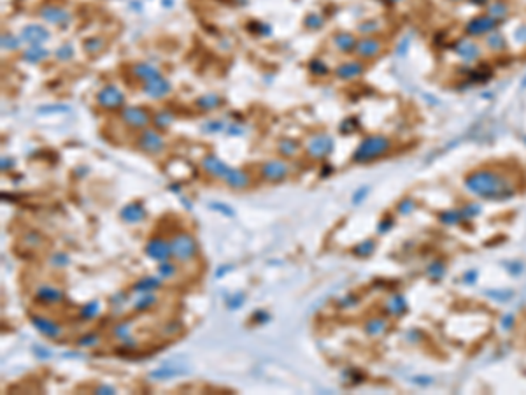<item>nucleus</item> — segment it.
Listing matches in <instances>:
<instances>
[{
    "mask_svg": "<svg viewBox=\"0 0 526 395\" xmlns=\"http://www.w3.org/2000/svg\"><path fill=\"white\" fill-rule=\"evenodd\" d=\"M467 184L472 192L486 197L503 195V193L511 192L509 181L495 171H475L474 174L468 176Z\"/></svg>",
    "mask_w": 526,
    "mask_h": 395,
    "instance_id": "nucleus-1",
    "label": "nucleus"
},
{
    "mask_svg": "<svg viewBox=\"0 0 526 395\" xmlns=\"http://www.w3.org/2000/svg\"><path fill=\"white\" fill-rule=\"evenodd\" d=\"M389 148H391V141L388 137H384V135H370V137L363 139L360 142L353 160L358 163H367L370 160H376L384 153H388Z\"/></svg>",
    "mask_w": 526,
    "mask_h": 395,
    "instance_id": "nucleus-2",
    "label": "nucleus"
},
{
    "mask_svg": "<svg viewBox=\"0 0 526 395\" xmlns=\"http://www.w3.org/2000/svg\"><path fill=\"white\" fill-rule=\"evenodd\" d=\"M172 257L178 262H188L193 260L199 253V244H196L195 237L188 232H179L172 237L170 241Z\"/></svg>",
    "mask_w": 526,
    "mask_h": 395,
    "instance_id": "nucleus-3",
    "label": "nucleus"
},
{
    "mask_svg": "<svg viewBox=\"0 0 526 395\" xmlns=\"http://www.w3.org/2000/svg\"><path fill=\"white\" fill-rule=\"evenodd\" d=\"M137 146L144 153L158 155L165 150V141L155 129H144L137 137Z\"/></svg>",
    "mask_w": 526,
    "mask_h": 395,
    "instance_id": "nucleus-4",
    "label": "nucleus"
},
{
    "mask_svg": "<svg viewBox=\"0 0 526 395\" xmlns=\"http://www.w3.org/2000/svg\"><path fill=\"white\" fill-rule=\"evenodd\" d=\"M123 102H125V93L114 85H105L97 93V104L104 109H118L123 106Z\"/></svg>",
    "mask_w": 526,
    "mask_h": 395,
    "instance_id": "nucleus-5",
    "label": "nucleus"
},
{
    "mask_svg": "<svg viewBox=\"0 0 526 395\" xmlns=\"http://www.w3.org/2000/svg\"><path fill=\"white\" fill-rule=\"evenodd\" d=\"M334 150V139L326 134H316L312 135L307 142V155L311 158L321 160L324 156H328Z\"/></svg>",
    "mask_w": 526,
    "mask_h": 395,
    "instance_id": "nucleus-6",
    "label": "nucleus"
},
{
    "mask_svg": "<svg viewBox=\"0 0 526 395\" xmlns=\"http://www.w3.org/2000/svg\"><path fill=\"white\" fill-rule=\"evenodd\" d=\"M121 120L125 121L128 127H132V129L144 130V129H147V125H149L153 118L149 116V113H147L144 108L132 106V108H125L121 111Z\"/></svg>",
    "mask_w": 526,
    "mask_h": 395,
    "instance_id": "nucleus-7",
    "label": "nucleus"
},
{
    "mask_svg": "<svg viewBox=\"0 0 526 395\" xmlns=\"http://www.w3.org/2000/svg\"><path fill=\"white\" fill-rule=\"evenodd\" d=\"M144 252H146L147 257L153 258L156 262H165L172 258L170 242H167L165 239H162V237H151V239L147 241Z\"/></svg>",
    "mask_w": 526,
    "mask_h": 395,
    "instance_id": "nucleus-8",
    "label": "nucleus"
},
{
    "mask_svg": "<svg viewBox=\"0 0 526 395\" xmlns=\"http://www.w3.org/2000/svg\"><path fill=\"white\" fill-rule=\"evenodd\" d=\"M261 172V178L267 181H272V183H277V181H282L290 172V165L282 160H269L260 167Z\"/></svg>",
    "mask_w": 526,
    "mask_h": 395,
    "instance_id": "nucleus-9",
    "label": "nucleus"
},
{
    "mask_svg": "<svg viewBox=\"0 0 526 395\" xmlns=\"http://www.w3.org/2000/svg\"><path fill=\"white\" fill-rule=\"evenodd\" d=\"M21 40L28 46H42L46 40H49V34L48 28H44L42 25H27V27L21 30Z\"/></svg>",
    "mask_w": 526,
    "mask_h": 395,
    "instance_id": "nucleus-10",
    "label": "nucleus"
},
{
    "mask_svg": "<svg viewBox=\"0 0 526 395\" xmlns=\"http://www.w3.org/2000/svg\"><path fill=\"white\" fill-rule=\"evenodd\" d=\"M30 322L37 330L40 332V334L49 337V339H58V337L63 334V327H61L60 323H56L55 320L46 318V316L34 315V316H30Z\"/></svg>",
    "mask_w": 526,
    "mask_h": 395,
    "instance_id": "nucleus-11",
    "label": "nucleus"
},
{
    "mask_svg": "<svg viewBox=\"0 0 526 395\" xmlns=\"http://www.w3.org/2000/svg\"><path fill=\"white\" fill-rule=\"evenodd\" d=\"M202 169H204L205 172H207L209 176H212V178L225 179L232 167H228L227 163H225L221 158H217L216 155L209 153V155H205L204 158H202Z\"/></svg>",
    "mask_w": 526,
    "mask_h": 395,
    "instance_id": "nucleus-12",
    "label": "nucleus"
},
{
    "mask_svg": "<svg viewBox=\"0 0 526 395\" xmlns=\"http://www.w3.org/2000/svg\"><path fill=\"white\" fill-rule=\"evenodd\" d=\"M170 90H172V85L168 83L165 77H162V76L155 77V79L146 81V83L142 85V92L146 93L147 97H151V98H163V97H167L168 93H170Z\"/></svg>",
    "mask_w": 526,
    "mask_h": 395,
    "instance_id": "nucleus-13",
    "label": "nucleus"
},
{
    "mask_svg": "<svg viewBox=\"0 0 526 395\" xmlns=\"http://www.w3.org/2000/svg\"><path fill=\"white\" fill-rule=\"evenodd\" d=\"M40 18L49 25H60V27H67L71 23V14L65 9L56 6H46L44 9H40Z\"/></svg>",
    "mask_w": 526,
    "mask_h": 395,
    "instance_id": "nucleus-14",
    "label": "nucleus"
},
{
    "mask_svg": "<svg viewBox=\"0 0 526 395\" xmlns=\"http://www.w3.org/2000/svg\"><path fill=\"white\" fill-rule=\"evenodd\" d=\"M496 23L498 22H495L490 14H483V16L474 18L470 23L467 25V32L472 35H484V34L488 35V34H491V32H495Z\"/></svg>",
    "mask_w": 526,
    "mask_h": 395,
    "instance_id": "nucleus-15",
    "label": "nucleus"
},
{
    "mask_svg": "<svg viewBox=\"0 0 526 395\" xmlns=\"http://www.w3.org/2000/svg\"><path fill=\"white\" fill-rule=\"evenodd\" d=\"M381 49H383L381 40L372 39V37H363V39H360L355 46L356 55L361 56V58H374V56L379 55Z\"/></svg>",
    "mask_w": 526,
    "mask_h": 395,
    "instance_id": "nucleus-16",
    "label": "nucleus"
},
{
    "mask_svg": "<svg viewBox=\"0 0 526 395\" xmlns=\"http://www.w3.org/2000/svg\"><path fill=\"white\" fill-rule=\"evenodd\" d=\"M63 297H65V295H63V292H61L60 288L49 286V285L39 286V288H37V292H35V299L39 300L40 304H48V306L61 302Z\"/></svg>",
    "mask_w": 526,
    "mask_h": 395,
    "instance_id": "nucleus-17",
    "label": "nucleus"
},
{
    "mask_svg": "<svg viewBox=\"0 0 526 395\" xmlns=\"http://www.w3.org/2000/svg\"><path fill=\"white\" fill-rule=\"evenodd\" d=\"M188 372H190V369L184 367V365L165 364V365H162V367L156 369V371H151L149 378L155 381H160V380H170V378H176V376H184V374H188Z\"/></svg>",
    "mask_w": 526,
    "mask_h": 395,
    "instance_id": "nucleus-18",
    "label": "nucleus"
},
{
    "mask_svg": "<svg viewBox=\"0 0 526 395\" xmlns=\"http://www.w3.org/2000/svg\"><path fill=\"white\" fill-rule=\"evenodd\" d=\"M146 207L141 202H130L120 211V218L125 223H139L146 218Z\"/></svg>",
    "mask_w": 526,
    "mask_h": 395,
    "instance_id": "nucleus-19",
    "label": "nucleus"
},
{
    "mask_svg": "<svg viewBox=\"0 0 526 395\" xmlns=\"http://www.w3.org/2000/svg\"><path fill=\"white\" fill-rule=\"evenodd\" d=\"M363 64L361 61H356V60H353V61H344V64H340L339 67L335 69V76L339 77V79H355V77H358L361 72H363Z\"/></svg>",
    "mask_w": 526,
    "mask_h": 395,
    "instance_id": "nucleus-20",
    "label": "nucleus"
},
{
    "mask_svg": "<svg viewBox=\"0 0 526 395\" xmlns=\"http://www.w3.org/2000/svg\"><path fill=\"white\" fill-rule=\"evenodd\" d=\"M132 74H134L137 79H141L142 83H146V81L155 79V77L162 76L158 69L153 67L151 64H147V61H137V64L132 67Z\"/></svg>",
    "mask_w": 526,
    "mask_h": 395,
    "instance_id": "nucleus-21",
    "label": "nucleus"
},
{
    "mask_svg": "<svg viewBox=\"0 0 526 395\" xmlns=\"http://www.w3.org/2000/svg\"><path fill=\"white\" fill-rule=\"evenodd\" d=\"M227 184L230 188H235V190H240V188H246L249 183H251V178L246 171L242 169H230V172L227 174Z\"/></svg>",
    "mask_w": 526,
    "mask_h": 395,
    "instance_id": "nucleus-22",
    "label": "nucleus"
},
{
    "mask_svg": "<svg viewBox=\"0 0 526 395\" xmlns=\"http://www.w3.org/2000/svg\"><path fill=\"white\" fill-rule=\"evenodd\" d=\"M156 302H158V297H156L153 292H137V297L132 302V307L137 313H144L151 309Z\"/></svg>",
    "mask_w": 526,
    "mask_h": 395,
    "instance_id": "nucleus-23",
    "label": "nucleus"
},
{
    "mask_svg": "<svg viewBox=\"0 0 526 395\" xmlns=\"http://www.w3.org/2000/svg\"><path fill=\"white\" fill-rule=\"evenodd\" d=\"M456 51H458V55L462 56L463 60L472 61V60L479 58L480 48L474 43V40L463 39V40H459V43H458V48H456Z\"/></svg>",
    "mask_w": 526,
    "mask_h": 395,
    "instance_id": "nucleus-24",
    "label": "nucleus"
},
{
    "mask_svg": "<svg viewBox=\"0 0 526 395\" xmlns=\"http://www.w3.org/2000/svg\"><path fill=\"white\" fill-rule=\"evenodd\" d=\"M332 43H334V46L339 49V51L347 53V51H351V49H355L358 40L355 39V35L353 34H349V32H339V34L334 35Z\"/></svg>",
    "mask_w": 526,
    "mask_h": 395,
    "instance_id": "nucleus-25",
    "label": "nucleus"
},
{
    "mask_svg": "<svg viewBox=\"0 0 526 395\" xmlns=\"http://www.w3.org/2000/svg\"><path fill=\"white\" fill-rule=\"evenodd\" d=\"M162 278H155V276H146V278H141L137 283H135L134 286H132V290L137 294V292H155V290H158L160 286H162Z\"/></svg>",
    "mask_w": 526,
    "mask_h": 395,
    "instance_id": "nucleus-26",
    "label": "nucleus"
},
{
    "mask_svg": "<svg viewBox=\"0 0 526 395\" xmlns=\"http://www.w3.org/2000/svg\"><path fill=\"white\" fill-rule=\"evenodd\" d=\"M49 56V51L44 49L42 46H30L27 51L23 53V60L28 64H40Z\"/></svg>",
    "mask_w": 526,
    "mask_h": 395,
    "instance_id": "nucleus-27",
    "label": "nucleus"
},
{
    "mask_svg": "<svg viewBox=\"0 0 526 395\" xmlns=\"http://www.w3.org/2000/svg\"><path fill=\"white\" fill-rule=\"evenodd\" d=\"M195 104H196V108H199V109L209 111V109L220 108V106L223 104V98H221L220 95H216V93H207V95H202V97L196 98Z\"/></svg>",
    "mask_w": 526,
    "mask_h": 395,
    "instance_id": "nucleus-28",
    "label": "nucleus"
},
{
    "mask_svg": "<svg viewBox=\"0 0 526 395\" xmlns=\"http://www.w3.org/2000/svg\"><path fill=\"white\" fill-rule=\"evenodd\" d=\"M172 121H174V114H172L170 111H167V109L158 111V113H156L155 116H153V120H151V123L155 125L156 130L168 129V127L172 125Z\"/></svg>",
    "mask_w": 526,
    "mask_h": 395,
    "instance_id": "nucleus-29",
    "label": "nucleus"
},
{
    "mask_svg": "<svg viewBox=\"0 0 526 395\" xmlns=\"http://www.w3.org/2000/svg\"><path fill=\"white\" fill-rule=\"evenodd\" d=\"M83 48L88 55H97V53H100L105 48V40L102 37H88L83 43Z\"/></svg>",
    "mask_w": 526,
    "mask_h": 395,
    "instance_id": "nucleus-30",
    "label": "nucleus"
},
{
    "mask_svg": "<svg viewBox=\"0 0 526 395\" xmlns=\"http://www.w3.org/2000/svg\"><path fill=\"white\" fill-rule=\"evenodd\" d=\"M298 150H300V144L297 141H293V139H282L277 146V151L282 156H295L298 153Z\"/></svg>",
    "mask_w": 526,
    "mask_h": 395,
    "instance_id": "nucleus-31",
    "label": "nucleus"
},
{
    "mask_svg": "<svg viewBox=\"0 0 526 395\" xmlns=\"http://www.w3.org/2000/svg\"><path fill=\"white\" fill-rule=\"evenodd\" d=\"M98 313H100V302H98V300H92V302H88L86 306L81 307L79 316L83 320H93Z\"/></svg>",
    "mask_w": 526,
    "mask_h": 395,
    "instance_id": "nucleus-32",
    "label": "nucleus"
},
{
    "mask_svg": "<svg viewBox=\"0 0 526 395\" xmlns=\"http://www.w3.org/2000/svg\"><path fill=\"white\" fill-rule=\"evenodd\" d=\"M178 274V265L176 263H172V262H160V265H158V276L162 279H170V278H174V276Z\"/></svg>",
    "mask_w": 526,
    "mask_h": 395,
    "instance_id": "nucleus-33",
    "label": "nucleus"
},
{
    "mask_svg": "<svg viewBox=\"0 0 526 395\" xmlns=\"http://www.w3.org/2000/svg\"><path fill=\"white\" fill-rule=\"evenodd\" d=\"M49 263H51V267H55V269H63V267H67L69 263H71V257L63 252H56L49 257Z\"/></svg>",
    "mask_w": 526,
    "mask_h": 395,
    "instance_id": "nucleus-34",
    "label": "nucleus"
},
{
    "mask_svg": "<svg viewBox=\"0 0 526 395\" xmlns=\"http://www.w3.org/2000/svg\"><path fill=\"white\" fill-rule=\"evenodd\" d=\"M21 37H16L12 34H4L2 35V49H7V51H16L19 46H21Z\"/></svg>",
    "mask_w": 526,
    "mask_h": 395,
    "instance_id": "nucleus-35",
    "label": "nucleus"
},
{
    "mask_svg": "<svg viewBox=\"0 0 526 395\" xmlns=\"http://www.w3.org/2000/svg\"><path fill=\"white\" fill-rule=\"evenodd\" d=\"M130 330H132V323L130 322H120V323H116L113 327V336L116 337V339L123 341L125 337L132 336Z\"/></svg>",
    "mask_w": 526,
    "mask_h": 395,
    "instance_id": "nucleus-36",
    "label": "nucleus"
},
{
    "mask_svg": "<svg viewBox=\"0 0 526 395\" xmlns=\"http://www.w3.org/2000/svg\"><path fill=\"white\" fill-rule=\"evenodd\" d=\"M488 14H490L491 18L495 19V22L507 18V6H505V4H502V2H495V4H493V6L490 7Z\"/></svg>",
    "mask_w": 526,
    "mask_h": 395,
    "instance_id": "nucleus-37",
    "label": "nucleus"
},
{
    "mask_svg": "<svg viewBox=\"0 0 526 395\" xmlns=\"http://www.w3.org/2000/svg\"><path fill=\"white\" fill-rule=\"evenodd\" d=\"M486 46L490 48V49H493V51H498V49L505 48V40H503V37L498 35L496 32H491V34H488Z\"/></svg>",
    "mask_w": 526,
    "mask_h": 395,
    "instance_id": "nucleus-38",
    "label": "nucleus"
},
{
    "mask_svg": "<svg viewBox=\"0 0 526 395\" xmlns=\"http://www.w3.org/2000/svg\"><path fill=\"white\" fill-rule=\"evenodd\" d=\"M244 302H246V294H242V292H237V294H233L232 297H228L227 307H228L230 311H237V309H240V307L244 306Z\"/></svg>",
    "mask_w": 526,
    "mask_h": 395,
    "instance_id": "nucleus-39",
    "label": "nucleus"
},
{
    "mask_svg": "<svg viewBox=\"0 0 526 395\" xmlns=\"http://www.w3.org/2000/svg\"><path fill=\"white\" fill-rule=\"evenodd\" d=\"M98 341H100V337H98L97 332H88V334L81 336L79 339H77V344L83 348H93L98 344Z\"/></svg>",
    "mask_w": 526,
    "mask_h": 395,
    "instance_id": "nucleus-40",
    "label": "nucleus"
},
{
    "mask_svg": "<svg viewBox=\"0 0 526 395\" xmlns=\"http://www.w3.org/2000/svg\"><path fill=\"white\" fill-rule=\"evenodd\" d=\"M56 60H60V61H69V60H72V56H74V46L71 43H65L63 46H60L58 49H56Z\"/></svg>",
    "mask_w": 526,
    "mask_h": 395,
    "instance_id": "nucleus-41",
    "label": "nucleus"
},
{
    "mask_svg": "<svg viewBox=\"0 0 526 395\" xmlns=\"http://www.w3.org/2000/svg\"><path fill=\"white\" fill-rule=\"evenodd\" d=\"M309 71H311L312 74H316V76H326L330 69L326 67V64H324L323 60L314 58V60H311V61H309Z\"/></svg>",
    "mask_w": 526,
    "mask_h": 395,
    "instance_id": "nucleus-42",
    "label": "nucleus"
},
{
    "mask_svg": "<svg viewBox=\"0 0 526 395\" xmlns=\"http://www.w3.org/2000/svg\"><path fill=\"white\" fill-rule=\"evenodd\" d=\"M23 244L30 246V248H37V246L42 244V237H40V234H39V232L32 230V232H27V234L23 236Z\"/></svg>",
    "mask_w": 526,
    "mask_h": 395,
    "instance_id": "nucleus-43",
    "label": "nucleus"
},
{
    "mask_svg": "<svg viewBox=\"0 0 526 395\" xmlns=\"http://www.w3.org/2000/svg\"><path fill=\"white\" fill-rule=\"evenodd\" d=\"M384 327H386L384 320H372V322L367 323L365 330H367L368 336H377V334H381V332L384 330Z\"/></svg>",
    "mask_w": 526,
    "mask_h": 395,
    "instance_id": "nucleus-44",
    "label": "nucleus"
},
{
    "mask_svg": "<svg viewBox=\"0 0 526 395\" xmlns=\"http://www.w3.org/2000/svg\"><path fill=\"white\" fill-rule=\"evenodd\" d=\"M303 25H305L309 30H318L323 25V18L319 14H307V18L303 19Z\"/></svg>",
    "mask_w": 526,
    "mask_h": 395,
    "instance_id": "nucleus-45",
    "label": "nucleus"
},
{
    "mask_svg": "<svg viewBox=\"0 0 526 395\" xmlns=\"http://www.w3.org/2000/svg\"><path fill=\"white\" fill-rule=\"evenodd\" d=\"M223 129H225L223 121H217V120L207 121L202 125V132H205V134H216V132H221Z\"/></svg>",
    "mask_w": 526,
    "mask_h": 395,
    "instance_id": "nucleus-46",
    "label": "nucleus"
},
{
    "mask_svg": "<svg viewBox=\"0 0 526 395\" xmlns=\"http://www.w3.org/2000/svg\"><path fill=\"white\" fill-rule=\"evenodd\" d=\"M374 248H376V244H374L372 241H365V242H361L360 246H356L355 253L360 255V257H368V255L374 252Z\"/></svg>",
    "mask_w": 526,
    "mask_h": 395,
    "instance_id": "nucleus-47",
    "label": "nucleus"
},
{
    "mask_svg": "<svg viewBox=\"0 0 526 395\" xmlns=\"http://www.w3.org/2000/svg\"><path fill=\"white\" fill-rule=\"evenodd\" d=\"M65 111H71V108H69V106H63V104H51V106H42V108H39V113H42V114H46V113H65Z\"/></svg>",
    "mask_w": 526,
    "mask_h": 395,
    "instance_id": "nucleus-48",
    "label": "nucleus"
},
{
    "mask_svg": "<svg viewBox=\"0 0 526 395\" xmlns=\"http://www.w3.org/2000/svg\"><path fill=\"white\" fill-rule=\"evenodd\" d=\"M211 207L212 209H216V211H220L221 215H225V216H235V211H233V207H230V205L227 204H221V202H212L211 204Z\"/></svg>",
    "mask_w": 526,
    "mask_h": 395,
    "instance_id": "nucleus-49",
    "label": "nucleus"
},
{
    "mask_svg": "<svg viewBox=\"0 0 526 395\" xmlns=\"http://www.w3.org/2000/svg\"><path fill=\"white\" fill-rule=\"evenodd\" d=\"M270 313H267L265 309H256L253 313V322H256V323H269L270 322Z\"/></svg>",
    "mask_w": 526,
    "mask_h": 395,
    "instance_id": "nucleus-50",
    "label": "nucleus"
},
{
    "mask_svg": "<svg viewBox=\"0 0 526 395\" xmlns=\"http://www.w3.org/2000/svg\"><path fill=\"white\" fill-rule=\"evenodd\" d=\"M93 393H98V395H113V393H116V390L113 388V386H109V385H98L95 390H93Z\"/></svg>",
    "mask_w": 526,
    "mask_h": 395,
    "instance_id": "nucleus-51",
    "label": "nucleus"
},
{
    "mask_svg": "<svg viewBox=\"0 0 526 395\" xmlns=\"http://www.w3.org/2000/svg\"><path fill=\"white\" fill-rule=\"evenodd\" d=\"M181 330V323L179 322H168L165 325V328H163V332H165L167 336H172V334H176V332H179Z\"/></svg>",
    "mask_w": 526,
    "mask_h": 395,
    "instance_id": "nucleus-52",
    "label": "nucleus"
},
{
    "mask_svg": "<svg viewBox=\"0 0 526 395\" xmlns=\"http://www.w3.org/2000/svg\"><path fill=\"white\" fill-rule=\"evenodd\" d=\"M34 353H35L37 357H39V359H44V360H46V359H51V355H53V353L49 351V349L42 348V346H34Z\"/></svg>",
    "mask_w": 526,
    "mask_h": 395,
    "instance_id": "nucleus-53",
    "label": "nucleus"
},
{
    "mask_svg": "<svg viewBox=\"0 0 526 395\" xmlns=\"http://www.w3.org/2000/svg\"><path fill=\"white\" fill-rule=\"evenodd\" d=\"M358 30L361 32V34H368V32H374V30H377V28H376V23L368 22V23H361V25H360V27H358Z\"/></svg>",
    "mask_w": 526,
    "mask_h": 395,
    "instance_id": "nucleus-54",
    "label": "nucleus"
},
{
    "mask_svg": "<svg viewBox=\"0 0 526 395\" xmlns=\"http://www.w3.org/2000/svg\"><path fill=\"white\" fill-rule=\"evenodd\" d=\"M121 343H123V346H125V348H128V349H134L135 346H137V341H135L132 336L125 337V339H123Z\"/></svg>",
    "mask_w": 526,
    "mask_h": 395,
    "instance_id": "nucleus-55",
    "label": "nucleus"
},
{
    "mask_svg": "<svg viewBox=\"0 0 526 395\" xmlns=\"http://www.w3.org/2000/svg\"><path fill=\"white\" fill-rule=\"evenodd\" d=\"M232 269H233L232 265H223L220 271H216V278H223V276L227 274V273H230V271H232Z\"/></svg>",
    "mask_w": 526,
    "mask_h": 395,
    "instance_id": "nucleus-56",
    "label": "nucleus"
},
{
    "mask_svg": "<svg viewBox=\"0 0 526 395\" xmlns=\"http://www.w3.org/2000/svg\"><path fill=\"white\" fill-rule=\"evenodd\" d=\"M240 125H230V129H228V134L230 135H240L242 132H244V129H239Z\"/></svg>",
    "mask_w": 526,
    "mask_h": 395,
    "instance_id": "nucleus-57",
    "label": "nucleus"
},
{
    "mask_svg": "<svg viewBox=\"0 0 526 395\" xmlns=\"http://www.w3.org/2000/svg\"><path fill=\"white\" fill-rule=\"evenodd\" d=\"M11 165H12V160L4 156V158H2V171H7V169H9Z\"/></svg>",
    "mask_w": 526,
    "mask_h": 395,
    "instance_id": "nucleus-58",
    "label": "nucleus"
}]
</instances>
